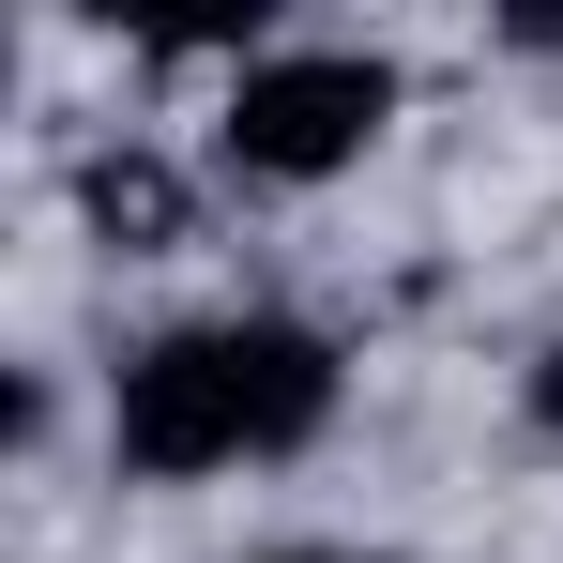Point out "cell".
Returning <instances> with one entry per match:
<instances>
[{
	"mask_svg": "<svg viewBox=\"0 0 563 563\" xmlns=\"http://www.w3.org/2000/svg\"><path fill=\"white\" fill-rule=\"evenodd\" d=\"M380 137H396V62H380V46H260V62H229V92H213V168L260 184V198L351 184Z\"/></svg>",
	"mask_w": 563,
	"mask_h": 563,
	"instance_id": "7a4b0ae2",
	"label": "cell"
},
{
	"mask_svg": "<svg viewBox=\"0 0 563 563\" xmlns=\"http://www.w3.org/2000/svg\"><path fill=\"white\" fill-rule=\"evenodd\" d=\"M260 563H396V549H260Z\"/></svg>",
	"mask_w": 563,
	"mask_h": 563,
	"instance_id": "5b68a950",
	"label": "cell"
},
{
	"mask_svg": "<svg viewBox=\"0 0 563 563\" xmlns=\"http://www.w3.org/2000/svg\"><path fill=\"white\" fill-rule=\"evenodd\" d=\"M77 213H92V244H122V260H168V244L198 229V184L168 168V153H137V137H122V153L77 168Z\"/></svg>",
	"mask_w": 563,
	"mask_h": 563,
	"instance_id": "3957f363",
	"label": "cell"
},
{
	"mask_svg": "<svg viewBox=\"0 0 563 563\" xmlns=\"http://www.w3.org/2000/svg\"><path fill=\"white\" fill-rule=\"evenodd\" d=\"M518 411H533V442H563V335L533 351V366H518Z\"/></svg>",
	"mask_w": 563,
	"mask_h": 563,
	"instance_id": "277c9868",
	"label": "cell"
},
{
	"mask_svg": "<svg viewBox=\"0 0 563 563\" xmlns=\"http://www.w3.org/2000/svg\"><path fill=\"white\" fill-rule=\"evenodd\" d=\"M335 335L320 320H275V305H213V320H168L107 366V457L137 487H213V472H275L335 427Z\"/></svg>",
	"mask_w": 563,
	"mask_h": 563,
	"instance_id": "6da1fadb",
	"label": "cell"
}]
</instances>
